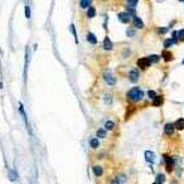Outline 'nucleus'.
<instances>
[{"label": "nucleus", "mask_w": 184, "mask_h": 184, "mask_svg": "<svg viewBox=\"0 0 184 184\" xmlns=\"http://www.w3.org/2000/svg\"><path fill=\"white\" fill-rule=\"evenodd\" d=\"M127 97H129L131 101L137 102V101H140V100H143L144 92H143V90H140L139 87H134L127 92Z\"/></svg>", "instance_id": "obj_1"}, {"label": "nucleus", "mask_w": 184, "mask_h": 184, "mask_svg": "<svg viewBox=\"0 0 184 184\" xmlns=\"http://www.w3.org/2000/svg\"><path fill=\"white\" fill-rule=\"evenodd\" d=\"M117 18H119V20L121 23H124V24H127V23H130V20L131 18H134L133 15L129 13V12H121L117 14Z\"/></svg>", "instance_id": "obj_2"}, {"label": "nucleus", "mask_w": 184, "mask_h": 184, "mask_svg": "<svg viewBox=\"0 0 184 184\" xmlns=\"http://www.w3.org/2000/svg\"><path fill=\"white\" fill-rule=\"evenodd\" d=\"M103 79H105V82H106L109 86H114V85L116 83L115 76H114L112 72H110V71H106L105 73H103Z\"/></svg>", "instance_id": "obj_3"}, {"label": "nucleus", "mask_w": 184, "mask_h": 184, "mask_svg": "<svg viewBox=\"0 0 184 184\" xmlns=\"http://www.w3.org/2000/svg\"><path fill=\"white\" fill-rule=\"evenodd\" d=\"M164 161H165V165H166V170H168L169 173H170L172 170H173V165L175 164V160L173 158H170L169 155H165L164 154Z\"/></svg>", "instance_id": "obj_4"}, {"label": "nucleus", "mask_w": 184, "mask_h": 184, "mask_svg": "<svg viewBox=\"0 0 184 184\" xmlns=\"http://www.w3.org/2000/svg\"><path fill=\"white\" fill-rule=\"evenodd\" d=\"M150 64H151V62H150V60H149L148 57H144V58L137 60V66L140 67V69H146Z\"/></svg>", "instance_id": "obj_5"}, {"label": "nucleus", "mask_w": 184, "mask_h": 184, "mask_svg": "<svg viewBox=\"0 0 184 184\" xmlns=\"http://www.w3.org/2000/svg\"><path fill=\"white\" fill-rule=\"evenodd\" d=\"M145 160L148 163H154L157 160V157H155V153H153L150 150H146L145 151Z\"/></svg>", "instance_id": "obj_6"}, {"label": "nucleus", "mask_w": 184, "mask_h": 184, "mask_svg": "<svg viewBox=\"0 0 184 184\" xmlns=\"http://www.w3.org/2000/svg\"><path fill=\"white\" fill-rule=\"evenodd\" d=\"M174 130H175V126H174V124H173V122L165 124V126H164V133H165L166 135H172L173 133H174Z\"/></svg>", "instance_id": "obj_7"}, {"label": "nucleus", "mask_w": 184, "mask_h": 184, "mask_svg": "<svg viewBox=\"0 0 184 184\" xmlns=\"http://www.w3.org/2000/svg\"><path fill=\"white\" fill-rule=\"evenodd\" d=\"M112 48H114L112 42H111V39L109 37H106L105 40H103V49L105 51H112Z\"/></svg>", "instance_id": "obj_8"}, {"label": "nucleus", "mask_w": 184, "mask_h": 184, "mask_svg": "<svg viewBox=\"0 0 184 184\" xmlns=\"http://www.w3.org/2000/svg\"><path fill=\"white\" fill-rule=\"evenodd\" d=\"M129 79L131 82H136L139 79V72L136 71V69H131V71L129 72Z\"/></svg>", "instance_id": "obj_9"}, {"label": "nucleus", "mask_w": 184, "mask_h": 184, "mask_svg": "<svg viewBox=\"0 0 184 184\" xmlns=\"http://www.w3.org/2000/svg\"><path fill=\"white\" fill-rule=\"evenodd\" d=\"M19 111H20V114H22V116H23L24 122H25V125H27L28 131H30V130H29V125H28V119H27V115H25V111H24V107H23V103H22V102L19 103Z\"/></svg>", "instance_id": "obj_10"}, {"label": "nucleus", "mask_w": 184, "mask_h": 184, "mask_svg": "<svg viewBox=\"0 0 184 184\" xmlns=\"http://www.w3.org/2000/svg\"><path fill=\"white\" fill-rule=\"evenodd\" d=\"M174 126H175V129L176 130H179V131H182L184 130V119L183 117H180V119H178L174 122Z\"/></svg>", "instance_id": "obj_11"}, {"label": "nucleus", "mask_w": 184, "mask_h": 184, "mask_svg": "<svg viewBox=\"0 0 184 184\" xmlns=\"http://www.w3.org/2000/svg\"><path fill=\"white\" fill-rule=\"evenodd\" d=\"M134 25L137 28V29H141V28H144V23L143 20H141V18H139V16H134Z\"/></svg>", "instance_id": "obj_12"}, {"label": "nucleus", "mask_w": 184, "mask_h": 184, "mask_svg": "<svg viewBox=\"0 0 184 184\" xmlns=\"http://www.w3.org/2000/svg\"><path fill=\"white\" fill-rule=\"evenodd\" d=\"M163 102H164V97L163 96H157L154 100H153V106H161Z\"/></svg>", "instance_id": "obj_13"}, {"label": "nucleus", "mask_w": 184, "mask_h": 184, "mask_svg": "<svg viewBox=\"0 0 184 184\" xmlns=\"http://www.w3.org/2000/svg\"><path fill=\"white\" fill-rule=\"evenodd\" d=\"M161 57H163V60H164L165 62H170L173 60V54L169 51H164V52H163Z\"/></svg>", "instance_id": "obj_14"}, {"label": "nucleus", "mask_w": 184, "mask_h": 184, "mask_svg": "<svg viewBox=\"0 0 184 184\" xmlns=\"http://www.w3.org/2000/svg\"><path fill=\"white\" fill-rule=\"evenodd\" d=\"M178 42H175L173 38H168V39H165L164 40V48L166 49V48H169V47H172V46H174V44H176Z\"/></svg>", "instance_id": "obj_15"}, {"label": "nucleus", "mask_w": 184, "mask_h": 184, "mask_svg": "<svg viewBox=\"0 0 184 184\" xmlns=\"http://www.w3.org/2000/svg\"><path fill=\"white\" fill-rule=\"evenodd\" d=\"M18 178H19V175L15 170H9V179L12 180V182H16Z\"/></svg>", "instance_id": "obj_16"}, {"label": "nucleus", "mask_w": 184, "mask_h": 184, "mask_svg": "<svg viewBox=\"0 0 184 184\" xmlns=\"http://www.w3.org/2000/svg\"><path fill=\"white\" fill-rule=\"evenodd\" d=\"M87 40H88V43H91V44H96V43H97V38H96V36H95L93 33H91V32L87 34Z\"/></svg>", "instance_id": "obj_17"}, {"label": "nucleus", "mask_w": 184, "mask_h": 184, "mask_svg": "<svg viewBox=\"0 0 184 184\" xmlns=\"http://www.w3.org/2000/svg\"><path fill=\"white\" fill-rule=\"evenodd\" d=\"M91 3H92V0H79V6L83 9H87V8H90Z\"/></svg>", "instance_id": "obj_18"}, {"label": "nucleus", "mask_w": 184, "mask_h": 184, "mask_svg": "<svg viewBox=\"0 0 184 184\" xmlns=\"http://www.w3.org/2000/svg\"><path fill=\"white\" fill-rule=\"evenodd\" d=\"M93 174H95L96 176H101L103 174V170H102V168L101 166H93Z\"/></svg>", "instance_id": "obj_19"}, {"label": "nucleus", "mask_w": 184, "mask_h": 184, "mask_svg": "<svg viewBox=\"0 0 184 184\" xmlns=\"http://www.w3.org/2000/svg\"><path fill=\"white\" fill-rule=\"evenodd\" d=\"M165 182V175L164 174H158L157 178H155V183L157 184H164Z\"/></svg>", "instance_id": "obj_20"}, {"label": "nucleus", "mask_w": 184, "mask_h": 184, "mask_svg": "<svg viewBox=\"0 0 184 184\" xmlns=\"http://www.w3.org/2000/svg\"><path fill=\"white\" fill-rule=\"evenodd\" d=\"M149 60H150L151 63H158L159 61H160V55H158V54H151V55H149Z\"/></svg>", "instance_id": "obj_21"}, {"label": "nucleus", "mask_w": 184, "mask_h": 184, "mask_svg": "<svg viewBox=\"0 0 184 184\" xmlns=\"http://www.w3.org/2000/svg\"><path fill=\"white\" fill-rule=\"evenodd\" d=\"M114 127H115V122L114 121H111V120H109V121H106V124H105V129L106 130H114Z\"/></svg>", "instance_id": "obj_22"}, {"label": "nucleus", "mask_w": 184, "mask_h": 184, "mask_svg": "<svg viewBox=\"0 0 184 184\" xmlns=\"http://www.w3.org/2000/svg\"><path fill=\"white\" fill-rule=\"evenodd\" d=\"M90 145H91L92 149H97V148H98V145H100V140H98V139H91Z\"/></svg>", "instance_id": "obj_23"}, {"label": "nucleus", "mask_w": 184, "mask_h": 184, "mask_svg": "<svg viewBox=\"0 0 184 184\" xmlns=\"http://www.w3.org/2000/svg\"><path fill=\"white\" fill-rule=\"evenodd\" d=\"M69 28H71V32H72V34H73V37H75V42H76V43H78V39H77V32H76L75 24L72 23L71 25H69Z\"/></svg>", "instance_id": "obj_24"}, {"label": "nucleus", "mask_w": 184, "mask_h": 184, "mask_svg": "<svg viewBox=\"0 0 184 184\" xmlns=\"http://www.w3.org/2000/svg\"><path fill=\"white\" fill-rule=\"evenodd\" d=\"M95 15H96V10H95V8H91V6H90L88 10H87V16H88V18H93Z\"/></svg>", "instance_id": "obj_25"}, {"label": "nucleus", "mask_w": 184, "mask_h": 184, "mask_svg": "<svg viewBox=\"0 0 184 184\" xmlns=\"http://www.w3.org/2000/svg\"><path fill=\"white\" fill-rule=\"evenodd\" d=\"M97 136H98L100 139L106 137V129H100V130H97Z\"/></svg>", "instance_id": "obj_26"}, {"label": "nucleus", "mask_w": 184, "mask_h": 184, "mask_svg": "<svg viewBox=\"0 0 184 184\" xmlns=\"http://www.w3.org/2000/svg\"><path fill=\"white\" fill-rule=\"evenodd\" d=\"M137 1L139 0H127V6L129 8H135L137 5Z\"/></svg>", "instance_id": "obj_27"}, {"label": "nucleus", "mask_w": 184, "mask_h": 184, "mask_svg": "<svg viewBox=\"0 0 184 184\" xmlns=\"http://www.w3.org/2000/svg\"><path fill=\"white\" fill-rule=\"evenodd\" d=\"M168 30H169V28H166V27L158 28V33L159 34H165V33H168Z\"/></svg>", "instance_id": "obj_28"}, {"label": "nucleus", "mask_w": 184, "mask_h": 184, "mask_svg": "<svg viewBox=\"0 0 184 184\" xmlns=\"http://www.w3.org/2000/svg\"><path fill=\"white\" fill-rule=\"evenodd\" d=\"M148 96L150 97L151 100H154V98H155V97H157L158 95H157V92H155V91H153V90H150V91L148 92Z\"/></svg>", "instance_id": "obj_29"}, {"label": "nucleus", "mask_w": 184, "mask_h": 184, "mask_svg": "<svg viewBox=\"0 0 184 184\" xmlns=\"http://www.w3.org/2000/svg\"><path fill=\"white\" fill-rule=\"evenodd\" d=\"M178 39L179 40H184V29L178 30Z\"/></svg>", "instance_id": "obj_30"}, {"label": "nucleus", "mask_w": 184, "mask_h": 184, "mask_svg": "<svg viewBox=\"0 0 184 184\" xmlns=\"http://www.w3.org/2000/svg\"><path fill=\"white\" fill-rule=\"evenodd\" d=\"M172 38L174 39L175 42H178V30H173V33H172Z\"/></svg>", "instance_id": "obj_31"}, {"label": "nucleus", "mask_w": 184, "mask_h": 184, "mask_svg": "<svg viewBox=\"0 0 184 184\" xmlns=\"http://www.w3.org/2000/svg\"><path fill=\"white\" fill-rule=\"evenodd\" d=\"M126 36H127V37H134V36H135V32H134V29H127V32H126Z\"/></svg>", "instance_id": "obj_32"}, {"label": "nucleus", "mask_w": 184, "mask_h": 184, "mask_svg": "<svg viewBox=\"0 0 184 184\" xmlns=\"http://www.w3.org/2000/svg\"><path fill=\"white\" fill-rule=\"evenodd\" d=\"M25 16L28 19L30 18V8H29V6H25Z\"/></svg>", "instance_id": "obj_33"}, {"label": "nucleus", "mask_w": 184, "mask_h": 184, "mask_svg": "<svg viewBox=\"0 0 184 184\" xmlns=\"http://www.w3.org/2000/svg\"><path fill=\"white\" fill-rule=\"evenodd\" d=\"M179 1H182V3H184V0H179Z\"/></svg>", "instance_id": "obj_34"}, {"label": "nucleus", "mask_w": 184, "mask_h": 184, "mask_svg": "<svg viewBox=\"0 0 184 184\" xmlns=\"http://www.w3.org/2000/svg\"><path fill=\"white\" fill-rule=\"evenodd\" d=\"M182 63H183V64H184V60H183V62H182Z\"/></svg>", "instance_id": "obj_35"}, {"label": "nucleus", "mask_w": 184, "mask_h": 184, "mask_svg": "<svg viewBox=\"0 0 184 184\" xmlns=\"http://www.w3.org/2000/svg\"><path fill=\"white\" fill-rule=\"evenodd\" d=\"M172 184H176V183H172Z\"/></svg>", "instance_id": "obj_36"}, {"label": "nucleus", "mask_w": 184, "mask_h": 184, "mask_svg": "<svg viewBox=\"0 0 184 184\" xmlns=\"http://www.w3.org/2000/svg\"><path fill=\"white\" fill-rule=\"evenodd\" d=\"M154 184H157V183H154Z\"/></svg>", "instance_id": "obj_37"}]
</instances>
